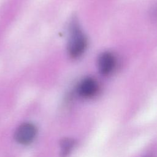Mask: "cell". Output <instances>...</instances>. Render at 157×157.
Listing matches in <instances>:
<instances>
[{
	"label": "cell",
	"instance_id": "cell-1",
	"mask_svg": "<svg viewBox=\"0 0 157 157\" xmlns=\"http://www.w3.org/2000/svg\"><path fill=\"white\" fill-rule=\"evenodd\" d=\"M86 39L77 26L72 29L71 40L68 45V52L72 58H78L85 52L86 47Z\"/></svg>",
	"mask_w": 157,
	"mask_h": 157
},
{
	"label": "cell",
	"instance_id": "cell-2",
	"mask_svg": "<svg viewBox=\"0 0 157 157\" xmlns=\"http://www.w3.org/2000/svg\"><path fill=\"white\" fill-rule=\"evenodd\" d=\"M36 133V128L31 123L21 124L15 132V139L21 144L30 143L34 138Z\"/></svg>",
	"mask_w": 157,
	"mask_h": 157
},
{
	"label": "cell",
	"instance_id": "cell-3",
	"mask_svg": "<svg viewBox=\"0 0 157 157\" xmlns=\"http://www.w3.org/2000/svg\"><path fill=\"white\" fill-rule=\"evenodd\" d=\"M98 66L101 74H109L112 72L115 66V58L114 55L109 52L102 53L98 58Z\"/></svg>",
	"mask_w": 157,
	"mask_h": 157
},
{
	"label": "cell",
	"instance_id": "cell-4",
	"mask_svg": "<svg viewBox=\"0 0 157 157\" xmlns=\"http://www.w3.org/2000/svg\"><path fill=\"white\" fill-rule=\"evenodd\" d=\"M78 93L85 98H90L94 96L98 90V85L96 80L92 77L83 79L78 86Z\"/></svg>",
	"mask_w": 157,
	"mask_h": 157
},
{
	"label": "cell",
	"instance_id": "cell-5",
	"mask_svg": "<svg viewBox=\"0 0 157 157\" xmlns=\"http://www.w3.org/2000/svg\"><path fill=\"white\" fill-rule=\"evenodd\" d=\"M74 142L70 139H65L62 140L61 143V156L65 157L70 153L72 147H74Z\"/></svg>",
	"mask_w": 157,
	"mask_h": 157
}]
</instances>
